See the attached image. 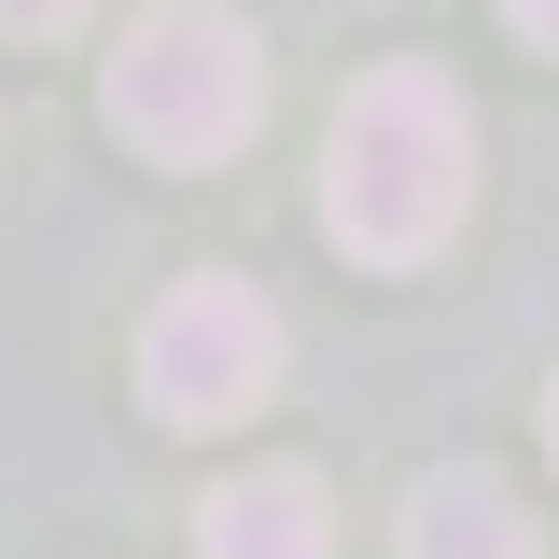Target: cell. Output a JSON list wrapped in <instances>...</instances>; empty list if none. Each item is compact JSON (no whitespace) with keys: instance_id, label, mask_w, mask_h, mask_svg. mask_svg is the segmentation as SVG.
Here are the masks:
<instances>
[{"instance_id":"6da1fadb","label":"cell","mask_w":559,"mask_h":559,"mask_svg":"<svg viewBox=\"0 0 559 559\" xmlns=\"http://www.w3.org/2000/svg\"><path fill=\"white\" fill-rule=\"evenodd\" d=\"M462 197H476V127H462V98L419 57L364 70L336 98V140H322V224H336L364 266H433L448 224H462Z\"/></svg>"},{"instance_id":"7a4b0ae2","label":"cell","mask_w":559,"mask_h":559,"mask_svg":"<svg viewBox=\"0 0 559 559\" xmlns=\"http://www.w3.org/2000/svg\"><path fill=\"white\" fill-rule=\"evenodd\" d=\"M266 112V57L224 0H154L112 43V140L154 168H224Z\"/></svg>"},{"instance_id":"3957f363","label":"cell","mask_w":559,"mask_h":559,"mask_svg":"<svg viewBox=\"0 0 559 559\" xmlns=\"http://www.w3.org/2000/svg\"><path fill=\"white\" fill-rule=\"evenodd\" d=\"M140 392H154V419H182V433H210V419H252L280 392V308L252 294V280H182V294H154V322H140Z\"/></svg>"},{"instance_id":"277c9868","label":"cell","mask_w":559,"mask_h":559,"mask_svg":"<svg viewBox=\"0 0 559 559\" xmlns=\"http://www.w3.org/2000/svg\"><path fill=\"white\" fill-rule=\"evenodd\" d=\"M322 546H336V518H322V489L294 476V462L224 476L197 503V559H322Z\"/></svg>"},{"instance_id":"5b68a950","label":"cell","mask_w":559,"mask_h":559,"mask_svg":"<svg viewBox=\"0 0 559 559\" xmlns=\"http://www.w3.org/2000/svg\"><path fill=\"white\" fill-rule=\"evenodd\" d=\"M406 559H532V518H518V489H503V476H419Z\"/></svg>"},{"instance_id":"8992f818","label":"cell","mask_w":559,"mask_h":559,"mask_svg":"<svg viewBox=\"0 0 559 559\" xmlns=\"http://www.w3.org/2000/svg\"><path fill=\"white\" fill-rule=\"evenodd\" d=\"M84 14H98V0H0V28H14V43H57V28H84Z\"/></svg>"},{"instance_id":"52a82bcc","label":"cell","mask_w":559,"mask_h":559,"mask_svg":"<svg viewBox=\"0 0 559 559\" xmlns=\"http://www.w3.org/2000/svg\"><path fill=\"white\" fill-rule=\"evenodd\" d=\"M503 14H518V28H532V43L559 57V0H503Z\"/></svg>"},{"instance_id":"ba28073f","label":"cell","mask_w":559,"mask_h":559,"mask_svg":"<svg viewBox=\"0 0 559 559\" xmlns=\"http://www.w3.org/2000/svg\"><path fill=\"white\" fill-rule=\"evenodd\" d=\"M546 462H559V378H546Z\"/></svg>"}]
</instances>
